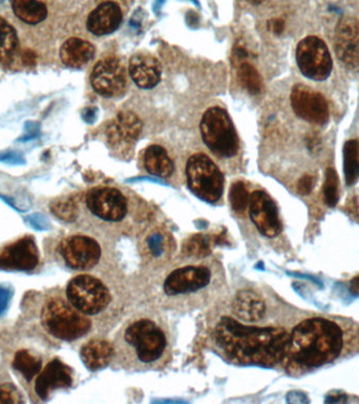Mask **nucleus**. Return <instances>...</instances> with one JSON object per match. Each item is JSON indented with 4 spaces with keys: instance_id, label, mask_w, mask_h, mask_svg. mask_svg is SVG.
Listing matches in <instances>:
<instances>
[{
    "instance_id": "nucleus-1",
    "label": "nucleus",
    "mask_w": 359,
    "mask_h": 404,
    "mask_svg": "<svg viewBox=\"0 0 359 404\" xmlns=\"http://www.w3.org/2000/svg\"><path fill=\"white\" fill-rule=\"evenodd\" d=\"M289 336L283 329L244 326L230 317L222 318L215 329V342L232 360L265 367L287 356Z\"/></svg>"
},
{
    "instance_id": "nucleus-2",
    "label": "nucleus",
    "mask_w": 359,
    "mask_h": 404,
    "mask_svg": "<svg viewBox=\"0 0 359 404\" xmlns=\"http://www.w3.org/2000/svg\"><path fill=\"white\" fill-rule=\"evenodd\" d=\"M343 331L325 318L303 320L289 336L287 356L306 367H318L334 361L343 350Z\"/></svg>"
},
{
    "instance_id": "nucleus-3",
    "label": "nucleus",
    "mask_w": 359,
    "mask_h": 404,
    "mask_svg": "<svg viewBox=\"0 0 359 404\" xmlns=\"http://www.w3.org/2000/svg\"><path fill=\"white\" fill-rule=\"evenodd\" d=\"M42 324L51 335L64 341L84 336L92 326L85 314L60 297L51 298L44 305Z\"/></svg>"
},
{
    "instance_id": "nucleus-4",
    "label": "nucleus",
    "mask_w": 359,
    "mask_h": 404,
    "mask_svg": "<svg viewBox=\"0 0 359 404\" xmlns=\"http://www.w3.org/2000/svg\"><path fill=\"white\" fill-rule=\"evenodd\" d=\"M203 141L220 157H234L238 153L239 137L229 115L224 109H208L201 121Z\"/></svg>"
},
{
    "instance_id": "nucleus-5",
    "label": "nucleus",
    "mask_w": 359,
    "mask_h": 404,
    "mask_svg": "<svg viewBox=\"0 0 359 404\" xmlns=\"http://www.w3.org/2000/svg\"><path fill=\"white\" fill-rule=\"evenodd\" d=\"M190 191L207 202H217L224 190V177L215 162L205 154H194L186 164Z\"/></svg>"
},
{
    "instance_id": "nucleus-6",
    "label": "nucleus",
    "mask_w": 359,
    "mask_h": 404,
    "mask_svg": "<svg viewBox=\"0 0 359 404\" xmlns=\"http://www.w3.org/2000/svg\"><path fill=\"white\" fill-rule=\"evenodd\" d=\"M68 300L81 313L96 315L111 302L110 290L103 282L91 275H79L68 282Z\"/></svg>"
},
{
    "instance_id": "nucleus-7",
    "label": "nucleus",
    "mask_w": 359,
    "mask_h": 404,
    "mask_svg": "<svg viewBox=\"0 0 359 404\" xmlns=\"http://www.w3.org/2000/svg\"><path fill=\"white\" fill-rule=\"evenodd\" d=\"M125 340L144 363L157 361L163 355L168 344L163 331L149 319L137 320L130 324L126 329Z\"/></svg>"
},
{
    "instance_id": "nucleus-8",
    "label": "nucleus",
    "mask_w": 359,
    "mask_h": 404,
    "mask_svg": "<svg viewBox=\"0 0 359 404\" xmlns=\"http://www.w3.org/2000/svg\"><path fill=\"white\" fill-rule=\"evenodd\" d=\"M296 61L307 78L322 81L332 72V59L326 44L316 36H308L296 48Z\"/></svg>"
},
{
    "instance_id": "nucleus-9",
    "label": "nucleus",
    "mask_w": 359,
    "mask_h": 404,
    "mask_svg": "<svg viewBox=\"0 0 359 404\" xmlns=\"http://www.w3.org/2000/svg\"><path fill=\"white\" fill-rule=\"evenodd\" d=\"M60 253L64 262L74 269H89L101 257V247L95 239L84 235H73L62 241Z\"/></svg>"
},
{
    "instance_id": "nucleus-10",
    "label": "nucleus",
    "mask_w": 359,
    "mask_h": 404,
    "mask_svg": "<svg viewBox=\"0 0 359 404\" xmlns=\"http://www.w3.org/2000/svg\"><path fill=\"white\" fill-rule=\"evenodd\" d=\"M87 207L100 219L120 221L127 214V200L118 190L96 188L87 194Z\"/></svg>"
},
{
    "instance_id": "nucleus-11",
    "label": "nucleus",
    "mask_w": 359,
    "mask_h": 404,
    "mask_svg": "<svg viewBox=\"0 0 359 404\" xmlns=\"http://www.w3.org/2000/svg\"><path fill=\"white\" fill-rule=\"evenodd\" d=\"M126 82L125 68L115 59H102L92 72V87L103 97L121 95L125 91Z\"/></svg>"
},
{
    "instance_id": "nucleus-12",
    "label": "nucleus",
    "mask_w": 359,
    "mask_h": 404,
    "mask_svg": "<svg viewBox=\"0 0 359 404\" xmlns=\"http://www.w3.org/2000/svg\"><path fill=\"white\" fill-rule=\"evenodd\" d=\"M294 113L314 125H325L329 119V106L324 96L303 85H294L291 92Z\"/></svg>"
},
{
    "instance_id": "nucleus-13",
    "label": "nucleus",
    "mask_w": 359,
    "mask_h": 404,
    "mask_svg": "<svg viewBox=\"0 0 359 404\" xmlns=\"http://www.w3.org/2000/svg\"><path fill=\"white\" fill-rule=\"evenodd\" d=\"M249 213L252 221L264 236L273 238L282 232L277 204L264 191H256L250 195Z\"/></svg>"
},
{
    "instance_id": "nucleus-14",
    "label": "nucleus",
    "mask_w": 359,
    "mask_h": 404,
    "mask_svg": "<svg viewBox=\"0 0 359 404\" xmlns=\"http://www.w3.org/2000/svg\"><path fill=\"white\" fill-rule=\"evenodd\" d=\"M39 254L31 236L23 237L0 251V269L31 271L37 267Z\"/></svg>"
},
{
    "instance_id": "nucleus-15",
    "label": "nucleus",
    "mask_w": 359,
    "mask_h": 404,
    "mask_svg": "<svg viewBox=\"0 0 359 404\" xmlns=\"http://www.w3.org/2000/svg\"><path fill=\"white\" fill-rule=\"evenodd\" d=\"M335 51L341 63L351 68H359V20L343 17L335 32Z\"/></svg>"
},
{
    "instance_id": "nucleus-16",
    "label": "nucleus",
    "mask_w": 359,
    "mask_h": 404,
    "mask_svg": "<svg viewBox=\"0 0 359 404\" xmlns=\"http://www.w3.org/2000/svg\"><path fill=\"white\" fill-rule=\"evenodd\" d=\"M211 273L205 267H185L172 271L164 282V290L170 296L196 292L208 286Z\"/></svg>"
},
{
    "instance_id": "nucleus-17",
    "label": "nucleus",
    "mask_w": 359,
    "mask_h": 404,
    "mask_svg": "<svg viewBox=\"0 0 359 404\" xmlns=\"http://www.w3.org/2000/svg\"><path fill=\"white\" fill-rule=\"evenodd\" d=\"M73 384L72 371L59 359L51 361L36 379L35 391L40 398L46 400L53 391L70 388Z\"/></svg>"
},
{
    "instance_id": "nucleus-18",
    "label": "nucleus",
    "mask_w": 359,
    "mask_h": 404,
    "mask_svg": "<svg viewBox=\"0 0 359 404\" xmlns=\"http://www.w3.org/2000/svg\"><path fill=\"white\" fill-rule=\"evenodd\" d=\"M130 78L141 89L155 87L161 80L162 68L158 59L149 53H138L130 59Z\"/></svg>"
},
{
    "instance_id": "nucleus-19",
    "label": "nucleus",
    "mask_w": 359,
    "mask_h": 404,
    "mask_svg": "<svg viewBox=\"0 0 359 404\" xmlns=\"http://www.w3.org/2000/svg\"><path fill=\"white\" fill-rule=\"evenodd\" d=\"M121 23V8L116 2L108 1L98 6L89 14L87 27L94 35L103 36L116 31Z\"/></svg>"
},
{
    "instance_id": "nucleus-20",
    "label": "nucleus",
    "mask_w": 359,
    "mask_h": 404,
    "mask_svg": "<svg viewBox=\"0 0 359 404\" xmlns=\"http://www.w3.org/2000/svg\"><path fill=\"white\" fill-rule=\"evenodd\" d=\"M142 121L134 113L130 111L120 112L116 121L108 126V137L111 143H120L121 141L132 142L138 139L142 132Z\"/></svg>"
},
{
    "instance_id": "nucleus-21",
    "label": "nucleus",
    "mask_w": 359,
    "mask_h": 404,
    "mask_svg": "<svg viewBox=\"0 0 359 404\" xmlns=\"http://www.w3.org/2000/svg\"><path fill=\"white\" fill-rule=\"evenodd\" d=\"M232 311L237 317L244 322H256L264 317L266 305L256 293L243 290L237 294L232 305Z\"/></svg>"
},
{
    "instance_id": "nucleus-22",
    "label": "nucleus",
    "mask_w": 359,
    "mask_h": 404,
    "mask_svg": "<svg viewBox=\"0 0 359 404\" xmlns=\"http://www.w3.org/2000/svg\"><path fill=\"white\" fill-rule=\"evenodd\" d=\"M95 48L87 40L80 38H70L60 49L62 63L70 68H80L93 59Z\"/></svg>"
},
{
    "instance_id": "nucleus-23",
    "label": "nucleus",
    "mask_w": 359,
    "mask_h": 404,
    "mask_svg": "<svg viewBox=\"0 0 359 404\" xmlns=\"http://www.w3.org/2000/svg\"><path fill=\"white\" fill-rule=\"evenodd\" d=\"M112 344L104 339H94L85 343L80 350V357L85 367L98 371L108 367L113 357Z\"/></svg>"
},
{
    "instance_id": "nucleus-24",
    "label": "nucleus",
    "mask_w": 359,
    "mask_h": 404,
    "mask_svg": "<svg viewBox=\"0 0 359 404\" xmlns=\"http://www.w3.org/2000/svg\"><path fill=\"white\" fill-rule=\"evenodd\" d=\"M144 166L147 172L155 176L170 177L174 172V164L165 149L160 145H151L144 153Z\"/></svg>"
},
{
    "instance_id": "nucleus-25",
    "label": "nucleus",
    "mask_w": 359,
    "mask_h": 404,
    "mask_svg": "<svg viewBox=\"0 0 359 404\" xmlns=\"http://www.w3.org/2000/svg\"><path fill=\"white\" fill-rule=\"evenodd\" d=\"M14 14L23 23L37 25L48 16L46 4L38 0H12Z\"/></svg>"
},
{
    "instance_id": "nucleus-26",
    "label": "nucleus",
    "mask_w": 359,
    "mask_h": 404,
    "mask_svg": "<svg viewBox=\"0 0 359 404\" xmlns=\"http://www.w3.org/2000/svg\"><path fill=\"white\" fill-rule=\"evenodd\" d=\"M18 50V37L14 27L0 17V65L13 61Z\"/></svg>"
},
{
    "instance_id": "nucleus-27",
    "label": "nucleus",
    "mask_w": 359,
    "mask_h": 404,
    "mask_svg": "<svg viewBox=\"0 0 359 404\" xmlns=\"http://www.w3.org/2000/svg\"><path fill=\"white\" fill-rule=\"evenodd\" d=\"M344 172L347 185H355L359 179V142L356 139L347 141L344 147Z\"/></svg>"
},
{
    "instance_id": "nucleus-28",
    "label": "nucleus",
    "mask_w": 359,
    "mask_h": 404,
    "mask_svg": "<svg viewBox=\"0 0 359 404\" xmlns=\"http://www.w3.org/2000/svg\"><path fill=\"white\" fill-rule=\"evenodd\" d=\"M42 359L27 350H20L15 355L13 367L21 374L27 381H31L42 369Z\"/></svg>"
},
{
    "instance_id": "nucleus-29",
    "label": "nucleus",
    "mask_w": 359,
    "mask_h": 404,
    "mask_svg": "<svg viewBox=\"0 0 359 404\" xmlns=\"http://www.w3.org/2000/svg\"><path fill=\"white\" fill-rule=\"evenodd\" d=\"M238 78L241 87H245L252 95H258L262 92V77L258 70L248 61L239 63Z\"/></svg>"
},
{
    "instance_id": "nucleus-30",
    "label": "nucleus",
    "mask_w": 359,
    "mask_h": 404,
    "mask_svg": "<svg viewBox=\"0 0 359 404\" xmlns=\"http://www.w3.org/2000/svg\"><path fill=\"white\" fill-rule=\"evenodd\" d=\"M230 204L234 213L244 216L249 207L250 196L247 187L241 181H237L232 185L229 193Z\"/></svg>"
},
{
    "instance_id": "nucleus-31",
    "label": "nucleus",
    "mask_w": 359,
    "mask_h": 404,
    "mask_svg": "<svg viewBox=\"0 0 359 404\" xmlns=\"http://www.w3.org/2000/svg\"><path fill=\"white\" fill-rule=\"evenodd\" d=\"M183 252L188 256L205 257L211 252L210 239L205 235H194L184 243Z\"/></svg>"
},
{
    "instance_id": "nucleus-32",
    "label": "nucleus",
    "mask_w": 359,
    "mask_h": 404,
    "mask_svg": "<svg viewBox=\"0 0 359 404\" xmlns=\"http://www.w3.org/2000/svg\"><path fill=\"white\" fill-rule=\"evenodd\" d=\"M324 195L327 204L334 207L339 200V180L336 171L329 168L326 171V179L324 183Z\"/></svg>"
},
{
    "instance_id": "nucleus-33",
    "label": "nucleus",
    "mask_w": 359,
    "mask_h": 404,
    "mask_svg": "<svg viewBox=\"0 0 359 404\" xmlns=\"http://www.w3.org/2000/svg\"><path fill=\"white\" fill-rule=\"evenodd\" d=\"M52 211L57 217L65 221H72L77 217L76 203L70 200H61L52 204Z\"/></svg>"
},
{
    "instance_id": "nucleus-34",
    "label": "nucleus",
    "mask_w": 359,
    "mask_h": 404,
    "mask_svg": "<svg viewBox=\"0 0 359 404\" xmlns=\"http://www.w3.org/2000/svg\"><path fill=\"white\" fill-rule=\"evenodd\" d=\"M20 392L13 384H0V403H23Z\"/></svg>"
},
{
    "instance_id": "nucleus-35",
    "label": "nucleus",
    "mask_w": 359,
    "mask_h": 404,
    "mask_svg": "<svg viewBox=\"0 0 359 404\" xmlns=\"http://www.w3.org/2000/svg\"><path fill=\"white\" fill-rule=\"evenodd\" d=\"M315 185V178L312 175H305L299 179L298 183V191L301 195H308L311 193Z\"/></svg>"
},
{
    "instance_id": "nucleus-36",
    "label": "nucleus",
    "mask_w": 359,
    "mask_h": 404,
    "mask_svg": "<svg viewBox=\"0 0 359 404\" xmlns=\"http://www.w3.org/2000/svg\"><path fill=\"white\" fill-rule=\"evenodd\" d=\"M0 161L8 162V164H23V158L14 152H6L0 155Z\"/></svg>"
},
{
    "instance_id": "nucleus-37",
    "label": "nucleus",
    "mask_w": 359,
    "mask_h": 404,
    "mask_svg": "<svg viewBox=\"0 0 359 404\" xmlns=\"http://www.w3.org/2000/svg\"><path fill=\"white\" fill-rule=\"evenodd\" d=\"M287 403H309V399L307 398L303 393L301 392H290L287 396Z\"/></svg>"
},
{
    "instance_id": "nucleus-38",
    "label": "nucleus",
    "mask_w": 359,
    "mask_h": 404,
    "mask_svg": "<svg viewBox=\"0 0 359 404\" xmlns=\"http://www.w3.org/2000/svg\"><path fill=\"white\" fill-rule=\"evenodd\" d=\"M268 27L271 32L279 35V34H281L282 32H283L285 23H284V21L282 20V19H273V20L269 21Z\"/></svg>"
},
{
    "instance_id": "nucleus-39",
    "label": "nucleus",
    "mask_w": 359,
    "mask_h": 404,
    "mask_svg": "<svg viewBox=\"0 0 359 404\" xmlns=\"http://www.w3.org/2000/svg\"><path fill=\"white\" fill-rule=\"evenodd\" d=\"M346 401H347V396H345V395L343 394H335V395H329V396H327L325 403H346Z\"/></svg>"
},
{
    "instance_id": "nucleus-40",
    "label": "nucleus",
    "mask_w": 359,
    "mask_h": 404,
    "mask_svg": "<svg viewBox=\"0 0 359 404\" xmlns=\"http://www.w3.org/2000/svg\"><path fill=\"white\" fill-rule=\"evenodd\" d=\"M23 61L25 65L34 66L36 63V55L35 53L32 52V51H27V52L23 54Z\"/></svg>"
},
{
    "instance_id": "nucleus-41",
    "label": "nucleus",
    "mask_w": 359,
    "mask_h": 404,
    "mask_svg": "<svg viewBox=\"0 0 359 404\" xmlns=\"http://www.w3.org/2000/svg\"><path fill=\"white\" fill-rule=\"evenodd\" d=\"M350 292L355 296H359V275L350 282Z\"/></svg>"
},
{
    "instance_id": "nucleus-42",
    "label": "nucleus",
    "mask_w": 359,
    "mask_h": 404,
    "mask_svg": "<svg viewBox=\"0 0 359 404\" xmlns=\"http://www.w3.org/2000/svg\"><path fill=\"white\" fill-rule=\"evenodd\" d=\"M6 298H8V292L4 288H0V313L4 311L6 305Z\"/></svg>"
},
{
    "instance_id": "nucleus-43",
    "label": "nucleus",
    "mask_w": 359,
    "mask_h": 404,
    "mask_svg": "<svg viewBox=\"0 0 359 404\" xmlns=\"http://www.w3.org/2000/svg\"><path fill=\"white\" fill-rule=\"evenodd\" d=\"M83 118L87 123H93L94 119H95V111L93 109H85L84 114H83Z\"/></svg>"
},
{
    "instance_id": "nucleus-44",
    "label": "nucleus",
    "mask_w": 359,
    "mask_h": 404,
    "mask_svg": "<svg viewBox=\"0 0 359 404\" xmlns=\"http://www.w3.org/2000/svg\"><path fill=\"white\" fill-rule=\"evenodd\" d=\"M247 1L251 2L252 4H260L264 0H247Z\"/></svg>"
}]
</instances>
